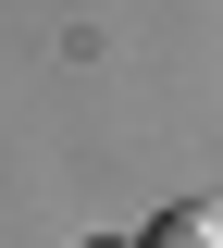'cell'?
<instances>
[{
    "instance_id": "7a4b0ae2",
    "label": "cell",
    "mask_w": 223,
    "mask_h": 248,
    "mask_svg": "<svg viewBox=\"0 0 223 248\" xmlns=\"http://www.w3.org/2000/svg\"><path fill=\"white\" fill-rule=\"evenodd\" d=\"M99 248H124V236H99Z\"/></svg>"
},
{
    "instance_id": "6da1fadb",
    "label": "cell",
    "mask_w": 223,
    "mask_h": 248,
    "mask_svg": "<svg viewBox=\"0 0 223 248\" xmlns=\"http://www.w3.org/2000/svg\"><path fill=\"white\" fill-rule=\"evenodd\" d=\"M136 248H223V199H174V211H161Z\"/></svg>"
}]
</instances>
